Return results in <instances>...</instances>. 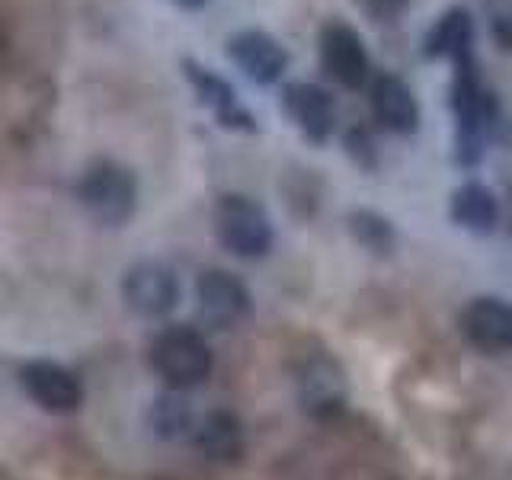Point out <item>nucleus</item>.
<instances>
[{"label":"nucleus","instance_id":"ddd939ff","mask_svg":"<svg viewBox=\"0 0 512 480\" xmlns=\"http://www.w3.org/2000/svg\"><path fill=\"white\" fill-rule=\"evenodd\" d=\"M20 381L26 394L48 413H74L84 400L80 381L55 362H29L23 365Z\"/></svg>","mask_w":512,"mask_h":480},{"label":"nucleus","instance_id":"f8f14e48","mask_svg":"<svg viewBox=\"0 0 512 480\" xmlns=\"http://www.w3.org/2000/svg\"><path fill=\"white\" fill-rule=\"evenodd\" d=\"M461 330L474 349L500 356L512 349V308L493 295L474 298L461 314Z\"/></svg>","mask_w":512,"mask_h":480},{"label":"nucleus","instance_id":"7ed1b4c3","mask_svg":"<svg viewBox=\"0 0 512 480\" xmlns=\"http://www.w3.org/2000/svg\"><path fill=\"white\" fill-rule=\"evenodd\" d=\"M151 365L170 384V391H189L212 372V349L196 327L173 324L154 336Z\"/></svg>","mask_w":512,"mask_h":480},{"label":"nucleus","instance_id":"423d86ee","mask_svg":"<svg viewBox=\"0 0 512 480\" xmlns=\"http://www.w3.org/2000/svg\"><path fill=\"white\" fill-rule=\"evenodd\" d=\"M196 301L199 314L208 327L215 330H234L250 317V288L237 272L228 269H205L196 282Z\"/></svg>","mask_w":512,"mask_h":480},{"label":"nucleus","instance_id":"4be33fe9","mask_svg":"<svg viewBox=\"0 0 512 480\" xmlns=\"http://www.w3.org/2000/svg\"><path fill=\"white\" fill-rule=\"evenodd\" d=\"M490 36H493V42L500 45L506 55H512V10L493 13V20H490Z\"/></svg>","mask_w":512,"mask_h":480},{"label":"nucleus","instance_id":"aec40b11","mask_svg":"<svg viewBox=\"0 0 512 480\" xmlns=\"http://www.w3.org/2000/svg\"><path fill=\"white\" fill-rule=\"evenodd\" d=\"M359 13L375 26H394L410 10V0H356Z\"/></svg>","mask_w":512,"mask_h":480},{"label":"nucleus","instance_id":"f257e3e1","mask_svg":"<svg viewBox=\"0 0 512 480\" xmlns=\"http://www.w3.org/2000/svg\"><path fill=\"white\" fill-rule=\"evenodd\" d=\"M452 116H455V157L474 167L487 151L493 128L500 125V96L480 74L477 55L468 52L452 61Z\"/></svg>","mask_w":512,"mask_h":480},{"label":"nucleus","instance_id":"4468645a","mask_svg":"<svg viewBox=\"0 0 512 480\" xmlns=\"http://www.w3.org/2000/svg\"><path fill=\"white\" fill-rule=\"evenodd\" d=\"M474 16L468 7H448L423 36V58L426 61H455L474 52Z\"/></svg>","mask_w":512,"mask_h":480},{"label":"nucleus","instance_id":"9b49d317","mask_svg":"<svg viewBox=\"0 0 512 480\" xmlns=\"http://www.w3.org/2000/svg\"><path fill=\"white\" fill-rule=\"evenodd\" d=\"M282 112L288 116V122H292L311 144H324L333 135L336 103H333V96L324 87L308 84V80L285 84V90H282Z\"/></svg>","mask_w":512,"mask_h":480},{"label":"nucleus","instance_id":"6e6552de","mask_svg":"<svg viewBox=\"0 0 512 480\" xmlns=\"http://www.w3.org/2000/svg\"><path fill=\"white\" fill-rule=\"evenodd\" d=\"M122 298L128 304V311H135L138 317H164L180 301V282H176L170 266L157 260H144L125 272Z\"/></svg>","mask_w":512,"mask_h":480},{"label":"nucleus","instance_id":"1a4fd4ad","mask_svg":"<svg viewBox=\"0 0 512 480\" xmlns=\"http://www.w3.org/2000/svg\"><path fill=\"white\" fill-rule=\"evenodd\" d=\"M228 58L234 68L250 77L253 84L272 87L288 71L285 45L263 29H240L228 39Z\"/></svg>","mask_w":512,"mask_h":480},{"label":"nucleus","instance_id":"f3484780","mask_svg":"<svg viewBox=\"0 0 512 480\" xmlns=\"http://www.w3.org/2000/svg\"><path fill=\"white\" fill-rule=\"evenodd\" d=\"M452 221L464 231L490 234L500 224V202L484 183H464L452 192Z\"/></svg>","mask_w":512,"mask_h":480},{"label":"nucleus","instance_id":"20e7f679","mask_svg":"<svg viewBox=\"0 0 512 480\" xmlns=\"http://www.w3.org/2000/svg\"><path fill=\"white\" fill-rule=\"evenodd\" d=\"M212 224L221 247L244 260H260L272 247V221L266 208L244 192H224L212 208Z\"/></svg>","mask_w":512,"mask_h":480},{"label":"nucleus","instance_id":"0eeeda50","mask_svg":"<svg viewBox=\"0 0 512 480\" xmlns=\"http://www.w3.org/2000/svg\"><path fill=\"white\" fill-rule=\"evenodd\" d=\"M180 68H183V77L189 80L192 93L199 96V103L212 112L221 128H234V132H256L253 112L240 106L237 90L218 71H212L208 64H202L196 58H183Z\"/></svg>","mask_w":512,"mask_h":480},{"label":"nucleus","instance_id":"9d476101","mask_svg":"<svg viewBox=\"0 0 512 480\" xmlns=\"http://www.w3.org/2000/svg\"><path fill=\"white\" fill-rule=\"evenodd\" d=\"M368 103H372V116L384 128V132L394 135H413L420 128V100L410 90V84L397 74H375L372 84H368Z\"/></svg>","mask_w":512,"mask_h":480},{"label":"nucleus","instance_id":"412c9836","mask_svg":"<svg viewBox=\"0 0 512 480\" xmlns=\"http://www.w3.org/2000/svg\"><path fill=\"white\" fill-rule=\"evenodd\" d=\"M346 154L356 160L359 167H365V170H375L378 167L375 138L368 135V128H352V132H346Z\"/></svg>","mask_w":512,"mask_h":480},{"label":"nucleus","instance_id":"39448f33","mask_svg":"<svg viewBox=\"0 0 512 480\" xmlns=\"http://www.w3.org/2000/svg\"><path fill=\"white\" fill-rule=\"evenodd\" d=\"M317 55L324 74L343 90H362L372 80V61L362 36L346 20H327L317 32Z\"/></svg>","mask_w":512,"mask_h":480},{"label":"nucleus","instance_id":"dca6fc26","mask_svg":"<svg viewBox=\"0 0 512 480\" xmlns=\"http://www.w3.org/2000/svg\"><path fill=\"white\" fill-rule=\"evenodd\" d=\"M301 400L304 407L317 416H327L333 410L343 407L346 400V381H343V372L336 368V362L330 359H311L308 365L301 368Z\"/></svg>","mask_w":512,"mask_h":480},{"label":"nucleus","instance_id":"6ab92c4d","mask_svg":"<svg viewBox=\"0 0 512 480\" xmlns=\"http://www.w3.org/2000/svg\"><path fill=\"white\" fill-rule=\"evenodd\" d=\"M349 231L365 250H372L378 256L391 253L394 244H397L394 224L384 215H378V212H368V208H356V212L349 215Z\"/></svg>","mask_w":512,"mask_h":480},{"label":"nucleus","instance_id":"a211bd4d","mask_svg":"<svg viewBox=\"0 0 512 480\" xmlns=\"http://www.w3.org/2000/svg\"><path fill=\"white\" fill-rule=\"evenodd\" d=\"M196 423H199V416L192 410L183 391H167L154 400V407H151L154 436L167 439V442H180L196 432Z\"/></svg>","mask_w":512,"mask_h":480},{"label":"nucleus","instance_id":"5701e85b","mask_svg":"<svg viewBox=\"0 0 512 480\" xmlns=\"http://www.w3.org/2000/svg\"><path fill=\"white\" fill-rule=\"evenodd\" d=\"M176 7H183V10H202L208 0H173Z\"/></svg>","mask_w":512,"mask_h":480},{"label":"nucleus","instance_id":"2eb2a0df","mask_svg":"<svg viewBox=\"0 0 512 480\" xmlns=\"http://www.w3.org/2000/svg\"><path fill=\"white\" fill-rule=\"evenodd\" d=\"M192 439L202 448L205 458L212 461H240L247 448V432H244V423L237 420L231 410H212L205 413L202 420L196 423V432H192Z\"/></svg>","mask_w":512,"mask_h":480},{"label":"nucleus","instance_id":"f03ea898","mask_svg":"<svg viewBox=\"0 0 512 480\" xmlns=\"http://www.w3.org/2000/svg\"><path fill=\"white\" fill-rule=\"evenodd\" d=\"M84 212L103 228H122L138 208V180L119 160H93L77 180Z\"/></svg>","mask_w":512,"mask_h":480}]
</instances>
